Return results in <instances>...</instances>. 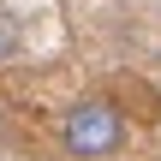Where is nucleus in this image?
I'll use <instances>...</instances> for the list:
<instances>
[{
	"instance_id": "obj_1",
	"label": "nucleus",
	"mask_w": 161,
	"mask_h": 161,
	"mask_svg": "<svg viewBox=\"0 0 161 161\" xmlns=\"http://www.w3.org/2000/svg\"><path fill=\"white\" fill-rule=\"evenodd\" d=\"M60 143H66L72 161H108V155H119V143H125V114H119L114 102L90 96V102L66 108V119H60Z\"/></svg>"
},
{
	"instance_id": "obj_2",
	"label": "nucleus",
	"mask_w": 161,
	"mask_h": 161,
	"mask_svg": "<svg viewBox=\"0 0 161 161\" xmlns=\"http://www.w3.org/2000/svg\"><path fill=\"white\" fill-rule=\"evenodd\" d=\"M12 54H18V24H12V18L0 12V66H6Z\"/></svg>"
}]
</instances>
